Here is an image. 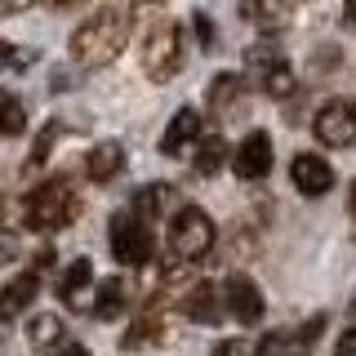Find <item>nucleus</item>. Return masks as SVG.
<instances>
[{
  "instance_id": "nucleus-13",
  "label": "nucleus",
  "mask_w": 356,
  "mask_h": 356,
  "mask_svg": "<svg viewBox=\"0 0 356 356\" xmlns=\"http://www.w3.org/2000/svg\"><path fill=\"white\" fill-rule=\"evenodd\" d=\"M125 170V147L120 143H94L85 156V178L89 183H111V178H120Z\"/></svg>"
},
{
  "instance_id": "nucleus-7",
  "label": "nucleus",
  "mask_w": 356,
  "mask_h": 356,
  "mask_svg": "<svg viewBox=\"0 0 356 356\" xmlns=\"http://www.w3.org/2000/svg\"><path fill=\"white\" fill-rule=\"evenodd\" d=\"M272 134L267 129H250L245 138L236 143V156H232V170H236V178H245V183H259V178L272 174Z\"/></svg>"
},
{
  "instance_id": "nucleus-25",
  "label": "nucleus",
  "mask_w": 356,
  "mask_h": 356,
  "mask_svg": "<svg viewBox=\"0 0 356 356\" xmlns=\"http://www.w3.org/2000/svg\"><path fill=\"white\" fill-rule=\"evenodd\" d=\"M54 138H58V125H44L40 138H36V147H31V156H27V170H31V165H44V156H49Z\"/></svg>"
},
{
  "instance_id": "nucleus-33",
  "label": "nucleus",
  "mask_w": 356,
  "mask_h": 356,
  "mask_svg": "<svg viewBox=\"0 0 356 356\" xmlns=\"http://www.w3.org/2000/svg\"><path fill=\"white\" fill-rule=\"evenodd\" d=\"M352 321H356V298H352Z\"/></svg>"
},
{
  "instance_id": "nucleus-10",
  "label": "nucleus",
  "mask_w": 356,
  "mask_h": 356,
  "mask_svg": "<svg viewBox=\"0 0 356 356\" xmlns=\"http://www.w3.org/2000/svg\"><path fill=\"white\" fill-rule=\"evenodd\" d=\"M289 178H294V187L303 196H325L334 187V170L330 161H321L316 152H298L294 161H289Z\"/></svg>"
},
{
  "instance_id": "nucleus-19",
  "label": "nucleus",
  "mask_w": 356,
  "mask_h": 356,
  "mask_svg": "<svg viewBox=\"0 0 356 356\" xmlns=\"http://www.w3.org/2000/svg\"><path fill=\"white\" fill-rule=\"evenodd\" d=\"M241 94H245V81L236 72H222L209 81V107H218V111H236Z\"/></svg>"
},
{
  "instance_id": "nucleus-1",
  "label": "nucleus",
  "mask_w": 356,
  "mask_h": 356,
  "mask_svg": "<svg viewBox=\"0 0 356 356\" xmlns=\"http://www.w3.org/2000/svg\"><path fill=\"white\" fill-rule=\"evenodd\" d=\"M129 27H134L129 5H98L94 14L72 31L67 54H72L76 67H89V72H94V67H107V63H116L120 49L129 44Z\"/></svg>"
},
{
  "instance_id": "nucleus-29",
  "label": "nucleus",
  "mask_w": 356,
  "mask_h": 356,
  "mask_svg": "<svg viewBox=\"0 0 356 356\" xmlns=\"http://www.w3.org/2000/svg\"><path fill=\"white\" fill-rule=\"evenodd\" d=\"M334 356H356V325L339 339V348H334Z\"/></svg>"
},
{
  "instance_id": "nucleus-23",
  "label": "nucleus",
  "mask_w": 356,
  "mask_h": 356,
  "mask_svg": "<svg viewBox=\"0 0 356 356\" xmlns=\"http://www.w3.org/2000/svg\"><path fill=\"white\" fill-rule=\"evenodd\" d=\"M263 89H267L272 98H289V94H294V67L281 63L272 76H263Z\"/></svg>"
},
{
  "instance_id": "nucleus-27",
  "label": "nucleus",
  "mask_w": 356,
  "mask_h": 356,
  "mask_svg": "<svg viewBox=\"0 0 356 356\" xmlns=\"http://www.w3.org/2000/svg\"><path fill=\"white\" fill-rule=\"evenodd\" d=\"M192 27H196L200 44H205V49H209V44H214V27H209V14H205V9H196V14H192Z\"/></svg>"
},
{
  "instance_id": "nucleus-18",
  "label": "nucleus",
  "mask_w": 356,
  "mask_h": 356,
  "mask_svg": "<svg viewBox=\"0 0 356 356\" xmlns=\"http://www.w3.org/2000/svg\"><path fill=\"white\" fill-rule=\"evenodd\" d=\"M27 343L36 352H49L63 343V316H54V312H36V316L27 321Z\"/></svg>"
},
{
  "instance_id": "nucleus-15",
  "label": "nucleus",
  "mask_w": 356,
  "mask_h": 356,
  "mask_svg": "<svg viewBox=\"0 0 356 356\" xmlns=\"http://www.w3.org/2000/svg\"><path fill=\"white\" fill-rule=\"evenodd\" d=\"M89 285H94V263H89V259H76L63 272V281H58V298H63L67 307H85Z\"/></svg>"
},
{
  "instance_id": "nucleus-31",
  "label": "nucleus",
  "mask_w": 356,
  "mask_h": 356,
  "mask_svg": "<svg viewBox=\"0 0 356 356\" xmlns=\"http://www.w3.org/2000/svg\"><path fill=\"white\" fill-rule=\"evenodd\" d=\"M343 18H348V22H356V5H348V9H343Z\"/></svg>"
},
{
  "instance_id": "nucleus-26",
  "label": "nucleus",
  "mask_w": 356,
  "mask_h": 356,
  "mask_svg": "<svg viewBox=\"0 0 356 356\" xmlns=\"http://www.w3.org/2000/svg\"><path fill=\"white\" fill-rule=\"evenodd\" d=\"M285 348H289V339H285L281 330H276V334H263V343L254 348V356H281Z\"/></svg>"
},
{
  "instance_id": "nucleus-5",
  "label": "nucleus",
  "mask_w": 356,
  "mask_h": 356,
  "mask_svg": "<svg viewBox=\"0 0 356 356\" xmlns=\"http://www.w3.org/2000/svg\"><path fill=\"white\" fill-rule=\"evenodd\" d=\"M107 241H111V254H116V263H125V267H143V263H152V254H156L152 227H147L138 214H134V209H120V214H111V222H107Z\"/></svg>"
},
{
  "instance_id": "nucleus-16",
  "label": "nucleus",
  "mask_w": 356,
  "mask_h": 356,
  "mask_svg": "<svg viewBox=\"0 0 356 356\" xmlns=\"http://www.w3.org/2000/svg\"><path fill=\"white\" fill-rule=\"evenodd\" d=\"M281 63H285V49H281V40H276V36H259L250 49H245V72L272 76Z\"/></svg>"
},
{
  "instance_id": "nucleus-32",
  "label": "nucleus",
  "mask_w": 356,
  "mask_h": 356,
  "mask_svg": "<svg viewBox=\"0 0 356 356\" xmlns=\"http://www.w3.org/2000/svg\"><path fill=\"white\" fill-rule=\"evenodd\" d=\"M352 214H356V183H352Z\"/></svg>"
},
{
  "instance_id": "nucleus-8",
  "label": "nucleus",
  "mask_w": 356,
  "mask_h": 356,
  "mask_svg": "<svg viewBox=\"0 0 356 356\" xmlns=\"http://www.w3.org/2000/svg\"><path fill=\"white\" fill-rule=\"evenodd\" d=\"M222 298H227V316L241 321V325H259L263 321V289L250 281V276H227V285H222Z\"/></svg>"
},
{
  "instance_id": "nucleus-12",
  "label": "nucleus",
  "mask_w": 356,
  "mask_h": 356,
  "mask_svg": "<svg viewBox=\"0 0 356 356\" xmlns=\"http://www.w3.org/2000/svg\"><path fill=\"white\" fill-rule=\"evenodd\" d=\"M200 143V111L196 107H178V116L161 134V156H178L183 147Z\"/></svg>"
},
{
  "instance_id": "nucleus-28",
  "label": "nucleus",
  "mask_w": 356,
  "mask_h": 356,
  "mask_svg": "<svg viewBox=\"0 0 356 356\" xmlns=\"http://www.w3.org/2000/svg\"><path fill=\"white\" fill-rule=\"evenodd\" d=\"M214 356H250V348H245L241 339H227V343H218Z\"/></svg>"
},
{
  "instance_id": "nucleus-4",
  "label": "nucleus",
  "mask_w": 356,
  "mask_h": 356,
  "mask_svg": "<svg viewBox=\"0 0 356 356\" xmlns=\"http://www.w3.org/2000/svg\"><path fill=\"white\" fill-rule=\"evenodd\" d=\"M209 250H214V222H209V214L196 209V205H183L170 218V254H174V263H200Z\"/></svg>"
},
{
  "instance_id": "nucleus-22",
  "label": "nucleus",
  "mask_w": 356,
  "mask_h": 356,
  "mask_svg": "<svg viewBox=\"0 0 356 356\" xmlns=\"http://www.w3.org/2000/svg\"><path fill=\"white\" fill-rule=\"evenodd\" d=\"M22 125H27V111H22L18 94H0V134H9V138H18Z\"/></svg>"
},
{
  "instance_id": "nucleus-2",
  "label": "nucleus",
  "mask_w": 356,
  "mask_h": 356,
  "mask_svg": "<svg viewBox=\"0 0 356 356\" xmlns=\"http://www.w3.org/2000/svg\"><path fill=\"white\" fill-rule=\"evenodd\" d=\"M76 218H81V196H76V187L67 183L63 174L44 178L40 187H31V192L22 196V222H27L31 232H63V227H72Z\"/></svg>"
},
{
  "instance_id": "nucleus-11",
  "label": "nucleus",
  "mask_w": 356,
  "mask_h": 356,
  "mask_svg": "<svg viewBox=\"0 0 356 356\" xmlns=\"http://www.w3.org/2000/svg\"><path fill=\"white\" fill-rule=\"evenodd\" d=\"M134 214H138L143 222H152V218H174L178 214V187L174 183H147V187H138L134 192Z\"/></svg>"
},
{
  "instance_id": "nucleus-3",
  "label": "nucleus",
  "mask_w": 356,
  "mask_h": 356,
  "mask_svg": "<svg viewBox=\"0 0 356 356\" xmlns=\"http://www.w3.org/2000/svg\"><path fill=\"white\" fill-rule=\"evenodd\" d=\"M178 67H183V31L170 18H156L143 31V72H147V81L165 85L178 76Z\"/></svg>"
},
{
  "instance_id": "nucleus-24",
  "label": "nucleus",
  "mask_w": 356,
  "mask_h": 356,
  "mask_svg": "<svg viewBox=\"0 0 356 356\" xmlns=\"http://www.w3.org/2000/svg\"><path fill=\"white\" fill-rule=\"evenodd\" d=\"M325 325H330V316H325V312H316V316H307L303 325H298V334H294V343H303V348H307V343H316L321 334H325Z\"/></svg>"
},
{
  "instance_id": "nucleus-14",
  "label": "nucleus",
  "mask_w": 356,
  "mask_h": 356,
  "mask_svg": "<svg viewBox=\"0 0 356 356\" xmlns=\"http://www.w3.org/2000/svg\"><path fill=\"white\" fill-rule=\"evenodd\" d=\"M36 294H40V272H18L14 281L5 285V298H0V316H5V321L22 316V312L36 303Z\"/></svg>"
},
{
  "instance_id": "nucleus-20",
  "label": "nucleus",
  "mask_w": 356,
  "mask_h": 356,
  "mask_svg": "<svg viewBox=\"0 0 356 356\" xmlns=\"http://www.w3.org/2000/svg\"><path fill=\"white\" fill-rule=\"evenodd\" d=\"M125 298H129V285L120 281V276H111V281L98 285V298H94V316H120L125 312Z\"/></svg>"
},
{
  "instance_id": "nucleus-17",
  "label": "nucleus",
  "mask_w": 356,
  "mask_h": 356,
  "mask_svg": "<svg viewBox=\"0 0 356 356\" xmlns=\"http://www.w3.org/2000/svg\"><path fill=\"white\" fill-rule=\"evenodd\" d=\"M232 156H236V152L227 147V138L209 134V138H200V143H196V161H192V170H196L200 178H209V174H218L222 165L232 161Z\"/></svg>"
},
{
  "instance_id": "nucleus-21",
  "label": "nucleus",
  "mask_w": 356,
  "mask_h": 356,
  "mask_svg": "<svg viewBox=\"0 0 356 356\" xmlns=\"http://www.w3.org/2000/svg\"><path fill=\"white\" fill-rule=\"evenodd\" d=\"M161 325H165V321H161V307H143L138 312V321H134V325L125 330V348H143V343H156V339H161Z\"/></svg>"
},
{
  "instance_id": "nucleus-6",
  "label": "nucleus",
  "mask_w": 356,
  "mask_h": 356,
  "mask_svg": "<svg viewBox=\"0 0 356 356\" xmlns=\"http://www.w3.org/2000/svg\"><path fill=\"white\" fill-rule=\"evenodd\" d=\"M312 129H316V138L325 143V147H352L356 143V103L352 98H330V103H321Z\"/></svg>"
},
{
  "instance_id": "nucleus-9",
  "label": "nucleus",
  "mask_w": 356,
  "mask_h": 356,
  "mask_svg": "<svg viewBox=\"0 0 356 356\" xmlns=\"http://www.w3.org/2000/svg\"><path fill=\"white\" fill-rule=\"evenodd\" d=\"M178 312H183L187 321H196V325H218L222 312H227V298H222V289L200 281V285H192L183 298H178Z\"/></svg>"
},
{
  "instance_id": "nucleus-30",
  "label": "nucleus",
  "mask_w": 356,
  "mask_h": 356,
  "mask_svg": "<svg viewBox=\"0 0 356 356\" xmlns=\"http://www.w3.org/2000/svg\"><path fill=\"white\" fill-rule=\"evenodd\" d=\"M58 356H89V348H85V343H67Z\"/></svg>"
}]
</instances>
